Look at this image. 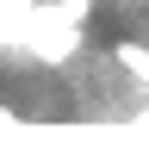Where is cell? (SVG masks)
Returning a JSON list of instances; mask_svg holds the SVG:
<instances>
[{
	"instance_id": "6da1fadb",
	"label": "cell",
	"mask_w": 149,
	"mask_h": 143,
	"mask_svg": "<svg viewBox=\"0 0 149 143\" xmlns=\"http://www.w3.org/2000/svg\"><path fill=\"white\" fill-rule=\"evenodd\" d=\"M112 62H118V68H130L137 81H149V50H143V44H130V38H124L118 50H112Z\"/></svg>"
}]
</instances>
